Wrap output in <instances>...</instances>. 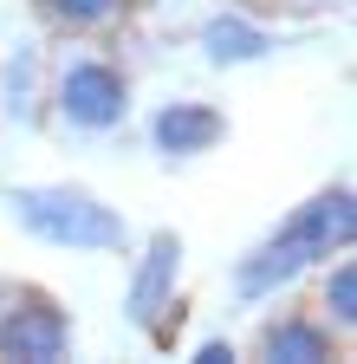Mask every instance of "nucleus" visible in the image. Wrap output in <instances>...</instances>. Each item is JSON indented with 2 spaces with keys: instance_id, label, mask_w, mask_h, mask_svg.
I'll use <instances>...</instances> for the list:
<instances>
[{
  "instance_id": "obj_1",
  "label": "nucleus",
  "mask_w": 357,
  "mask_h": 364,
  "mask_svg": "<svg viewBox=\"0 0 357 364\" xmlns=\"http://www.w3.org/2000/svg\"><path fill=\"white\" fill-rule=\"evenodd\" d=\"M7 221L20 235L65 247V254H123L130 247V221L92 196L84 182H26V189H7Z\"/></svg>"
},
{
  "instance_id": "obj_2",
  "label": "nucleus",
  "mask_w": 357,
  "mask_h": 364,
  "mask_svg": "<svg viewBox=\"0 0 357 364\" xmlns=\"http://www.w3.org/2000/svg\"><path fill=\"white\" fill-rule=\"evenodd\" d=\"M46 111L65 136H117L130 124V72L92 39H72L46 72Z\"/></svg>"
},
{
  "instance_id": "obj_3",
  "label": "nucleus",
  "mask_w": 357,
  "mask_h": 364,
  "mask_svg": "<svg viewBox=\"0 0 357 364\" xmlns=\"http://www.w3.org/2000/svg\"><path fill=\"white\" fill-rule=\"evenodd\" d=\"M72 358V312L26 280H0V364H59Z\"/></svg>"
},
{
  "instance_id": "obj_4",
  "label": "nucleus",
  "mask_w": 357,
  "mask_h": 364,
  "mask_svg": "<svg viewBox=\"0 0 357 364\" xmlns=\"http://www.w3.org/2000/svg\"><path fill=\"white\" fill-rule=\"evenodd\" d=\"M175 287H182V235H150L143 254H137V273H130V293H123V312L130 326H143L150 338L169 332V306H175Z\"/></svg>"
},
{
  "instance_id": "obj_5",
  "label": "nucleus",
  "mask_w": 357,
  "mask_h": 364,
  "mask_svg": "<svg viewBox=\"0 0 357 364\" xmlns=\"http://www.w3.org/2000/svg\"><path fill=\"white\" fill-rule=\"evenodd\" d=\"M221 144H228V111L208 105V98H169L150 117V150L169 163H195Z\"/></svg>"
},
{
  "instance_id": "obj_6",
  "label": "nucleus",
  "mask_w": 357,
  "mask_h": 364,
  "mask_svg": "<svg viewBox=\"0 0 357 364\" xmlns=\"http://www.w3.org/2000/svg\"><path fill=\"white\" fill-rule=\"evenodd\" d=\"M286 228L305 241L312 267H325L331 254H344L357 241V196H351V182H331V189H319L312 202H299L286 215Z\"/></svg>"
},
{
  "instance_id": "obj_7",
  "label": "nucleus",
  "mask_w": 357,
  "mask_h": 364,
  "mask_svg": "<svg viewBox=\"0 0 357 364\" xmlns=\"http://www.w3.org/2000/svg\"><path fill=\"white\" fill-rule=\"evenodd\" d=\"M305 267H312L305 241L280 221V228H273V235H266L253 254H241V260H234V293H241V299H273V293H286V287L299 280Z\"/></svg>"
},
{
  "instance_id": "obj_8",
  "label": "nucleus",
  "mask_w": 357,
  "mask_h": 364,
  "mask_svg": "<svg viewBox=\"0 0 357 364\" xmlns=\"http://www.w3.org/2000/svg\"><path fill=\"white\" fill-rule=\"evenodd\" d=\"M253 351L273 358V364H331L344 351V338L325 326L319 312H280V318H266V326H260Z\"/></svg>"
},
{
  "instance_id": "obj_9",
  "label": "nucleus",
  "mask_w": 357,
  "mask_h": 364,
  "mask_svg": "<svg viewBox=\"0 0 357 364\" xmlns=\"http://www.w3.org/2000/svg\"><path fill=\"white\" fill-rule=\"evenodd\" d=\"M266 53H273V33H266L253 14H214L208 26H202V59L208 65H260Z\"/></svg>"
},
{
  "instance_id": "obj_10",
  "label": "nucleus",
  "mask_w": 357,
  "mask_h": 364,
  "mask_svg": "<svg viewBox=\"0 0 357 364\" xmlns=\"http://www.w3.org/2000/svg\"><path fill=\"white\" fill-rule=\"evenodd\" d=\"M39 14H46V26L65 33V39H104V33L123 26L130 0H39Z\"/></svg>"
},
{
  "instance_id": "obj_11",
  "label": "nucleus",
  "mask_w": 357,
  "mask_h": 364,
  "mask_svg": "<svg viewBox=\"0 0 357 364\" xmlns=\"http://www.w3.org/2000/svg\"><path fill=\"white\" fill-rule=\"evenodd\" d=\"M319 318L351 345V332H357V260H351V247L331 254L319 273Z\"/></svg>"
},
{
  "instance_id": "obj_12",
  "label": "nucleus",
  "mask_w": 357,
  "mask_h": 364,
  "mask_svg": "<svg viewBox=\"0 0 357 364\" xmlns=\"http://www.w3.org/2000/svg\"><path fill=\"white\" fill-rule=\"evenodd\" d=\"M195 364H234V345L228 338H202L195 345Z\"/></svg>"
},
{
  "instance_id": "obj_13",
  "label": "nucleus",
  "mask_w": 357,
  "mask_h": 364,
  "mask_svg": "<svg viewBox=\"0 0 357 364\" xmlns=\"http://www.w3.org/2000/svg\"><path fill=\"white\" fill-rule=\"evenodd\" d=\"M130 7H137V0H130ZM143 7H182V0H143Z\"/></svg>"
}]
</instances>
